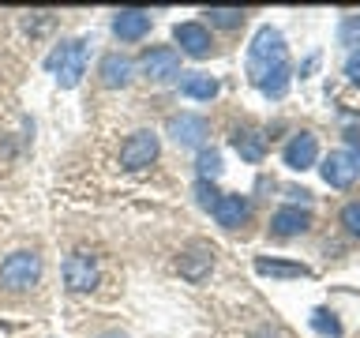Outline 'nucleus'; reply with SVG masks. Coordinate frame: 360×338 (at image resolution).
<instances>
[{
	"mask_svg": "<svg viewBox=\"0 0 360 338\" xmlns=\"http://www.w3.org/2000/svg\"><path fill=\"white\" fill-rule=\"evenodd\" d=\"M248 79L266 98H285L289 90V49L281 30H274L270 23H263L248 45Z\"/></svg>",
	"mask_w": 360,
	"mask_h": 338,
	"instance_id": "f257e3e1",
	"label": "nucleus"
},
{
	"mask_svg": "<svg viewBox=\"0 0 360 338\" xmlns=\"http://www.w3.org/2000/svg\"><path fill=\"white\" fill-rule=\"evenodd\" d=\"M86 38H75V42H64L56 53H49V61H45V68L49 72H56V83H60L64 90L79 87V79L86 75Z\"/></svg>",
	"mask_w": 360,
	"mask_h": 338,
	"instance_id": "f03ea898",
	"label": "nucleus"
},
{
	"mask_svg": "<svg viewBox=\"0 0 360 338\" xmlns=\"http://www.w3.org/2000/svg\"><path fill=\"white\" fill-rule=\"evenodd\" d=\"M41 278V256L38 252H11L4 263H0V286L11 289V293H22V289H30L34 282Z\"/></svg>",
	"mask_w": 360,
	"mask_h": 338,
	"instance_id": "7ed1b4c3",
	"label": "nucleus"
},
{
	"mask_svg": "<svg viewBox=\"0 0 360 338\" xmlns=\"http://www.w3.org/2000/svg\"><path fill=\"white\" fill-rule=\"evenodd\" d=\"M143 75L150 79V83H173L180 75V53L173 45H154V49L143 53Z\"/></svg>",
	"mask_w": 360,
	"mask_h": 338,
	"instance_id": "20e7f679",
	"label": "nucleus"
},
{
	"mask_svg": "<svg viewBox=\"0 0 360 338\" xmlns=\"http://www.w3.org/2000/svg\"><path fill=\"white\" fill-rule=\"evenodd\" d=\"M319 173H323V180L330 188H349L356 180V173H360V151H330L323 158V165H319Z\"/></svg>",
	"mask_w": 360,
	"mask_h": 338,
	"instance_id": "39448f33",
	"label": "nucleus"
},
{
	"mask_svg": "<svg viewBox=\"0 0 360 338\" xmlns=\"http://www.w3.org/2000/svg\"><path fill=\"white\" fill-rule=\"evenodd\" d=\"M64 286L72 289V293H90L98 286V263H94V256L90 252H72L64 259Z\"/></svg>",
	"mask_w": 360,
	"mask_h": 338,
	"instance_id": "423d86ee",
	"label": "nucleus"
},
{
	"mask_svg": "<svg viewBox=\"0 0 360 338\" xmlns=\"http://www.w3.org/2000/svg\"><path fill=\"white\" fill-rule=\"evenodd\" d=\"M158 158V135L154 132H135L120 146V165L124 169H146Z\"/></svg>",
	"mask_w": 360,
	"mask_h": 338,
	"instance_id": "0eeeda50",
	"label": "nucleus"
},
{
	"mask_svg": "<svg viewBox=\"0 0 360 338\" xmlns=\"http://www.w3.org/2000/svg\"><path fill=\"white\" fill-rule=\"evenodd\" d=\"M173 38H176L180 49H184L188 56H195V61H202V56L214 53L210 30L202 27V23H176V27H173Z\"/></svg>",
	"mask_w": 360,
	"mask_h": 338,
	"instance_id": "6e6552de",
	"label": "nucleus"
},
{
	"mask_svg": "<svg viewBox=\"0 0 360 338\" xmlns=\"http://www.w3.org/2000/svg\"><path fill=\"white\" fill-rule=\"evenodd\" d=\"M210 124L207 117H199V113H176V117H169V135L180 143V146H199L207 139Z\"/></svg>",
	"mask_w": 360,
	"mask_h": 338,
	"instance_id": "1a4fd4ad",
	"label": "nucleus"
},
{
	"mask_svg": "<svg viewBox=\"0 0 360 338\" xmlns=\"http://www.w3.org/2000/svg\"><path fill=\"white\" fill-rule=\"evenodd\" d=\"M210 267H214V248L210 244H188L184 252H180V275H184L188 282H202L210 275Z\"/></svg>",
	"mask_w": 360,
	"mask_h": 338,
	"instance_id": "9d476101",
	"label": "nucleus"
},
{
	"mask_svg": "<svg viewBox=\"0 0 360 338\" xmlns=\"http://www.w3.org/2000/svg\"><path fill=\"white\" fill-rule=\"evenodd\" d=\"M285 165L289 169H297V173H304V169H311L315 165V158H319V143H315V135L308 132H300V135H292V139L285 143Z\"/></svg>",
	"mask_w": 360,
	"mask_h": 338,
	"instance_id": "9b49d317",
	"label": "nucleus"
},
{
	"mask_svg": "<svg viewBox=\"0 0 360 338\" xmlns=\"http://www.w3.org/2000/svg\"><path fill=\"white\" fill-rule=\"evenodd\" d=\"M112 34H117L120 42H139L150 34V15L139 8H120L117 19H112Z\"/></svg>",
	"mask_w": 360,
	"mask_h": 338,
	"instance_id": "f8f14e48",
	"label": "nucleus"
},
{
	"mask_svg": "<svg viewBox=\"0 0 360 338\" xmlns=\"http://www.w3.org/2000/svg\"><path fill=\"white\" fill-rule=\"evenodd\" d=\"M248 199L240 196V192H225V196H218V203H214V218H218V225H225V230H236V225L248 222Z\"/></svg>",
	"mask_w": 360,
	"mask_h": 338,
	"instance_id": "ddd939ff",
	"label": "nucleus"
},
{
	"mask_svg": "<svg viewBox=\"0 0 360 338\" xmlns=\"http://www.w3.org/2000/svg\"><path fill=\"white\" fill-rule=\"evenodd\" d=\"M311 225V214L300 211V207H278L274 218H270V230H274V237H297Z\"/></svg>",
	"mask_w": 360,
	"mask_h": 338,
	"instance_id": "4468645a",
	"label": "nucleus"
},
{
	"mask_svg": "<svg viewBox=\"0 0 360 338\" xmlns=\"http://www.w3.org/2000/svg\"><path fill=\"white\" fill-rule=\"evenodd\" d=\"M255 275L278 278V282H289V278H311V267L289 263V259H266V256H259V259H255Z\"/></svg>",
	"mask_w": 360,
	"mask_h": 338,
	"instance_id": "2eb2a0df",
	"label": "nucleus"
},
{
	"mask_svg": "<svg viewBox=\"0 0 360 338\" xmlns=\"http://www.w3.org/2000/svg\"><path fill=\"white\" fill-rule=\"evenodd\" d=\"M98 75L105 87H128L131 83V61L124 53H109V56H101Z\"/></svg>",
	"mask_w": 360,
	"mask_h": 338,
	"instance_id": "dca6fc26",
	"label": "nucleus"
},
{
	"mask_svg": "<svg viewBox=\"0 0 360 338\" xmlns=\"http://www.w3.org/2000/svg\"><path fill=\"white\" fill-rule=\"evenodd\" d=\"M218 79H210V75H202V72H191L180 79V94L191 98V101H210V98H218Z\"/></svg>",
	"mask_w": 360,
	"mask_h": 338,
	"instance_id": "f3484780",
	"label": "nucleus"
},
{
	"mask_svg": "<svg viewBox=\"0 0 360 338\" xmlns=\"http://www.w3.org/2000/svg\"><path fill=\"white\" fill-rule=\"evenodd\" d=\"M233 151L244 158V162H263L266 158V135L263 132H236L233 135Z\"/></svg>",
	"mask_w": 360,
	"mask_h": 338,
	"instance_id": "a211bd4d",
	"label": "nucleus"
},
{
	"mask_svg": "<svg viewBox=\"0 0 360 338\" xmlns=\"http://www.w3.org/2000/svg\"><path fill=\"white\" fill-rule=\"evenodd\" d=\"M202 15H207L214 27H221V30H233V27H240V23H244V11L240 8H207Z\"/></svg>",
	"mask_w": 360,
	"mask_h": 338,
	"instance_id": "6ab92c4d",
	"label": "nucleus"
},
{
	"mask_svg": "<svg viewBox=\"0 0 360 338\" xmlns=\"http://www.w3.org/2000/svg\"><path fill=\"white\" fill-rule=\"evenodd\" d=\"M214 177H221V154L202 151L199 154V180H214Z\"/></svg>",
	"mask_w": 360,
	"mask_h": 338,
	"instance_id": "aec40b11",
	"label": "nucleus"
},
{
	"mask_svg": "<svg viewBox=\"0 0 360 338\" xmlns=\"http://www.w3.org/2000/svg\"><path fill=\"white\" fill-rule=\"evenodd\" d=\"M311 327H315V331H323V334H342V323H338L326 308H315L311 312Z\"/></svg>",
	"mask_w": 360,
	"mask_h": 338,
	"instance_id": "412c9836",
	"label": "nucleus"
},
{
	"mask_svg": "<svg viewBox=\"0 0 360 338\" xmlns=\"http://www.w3.org/2000/svg\"><path fill=\"white\" fill-rule=\"evenodd\" d=\"M218 196H221V192L214 188V180H195V199H199V207L214 211V203H218Z\"/></svg>",
	"mask_w": 360,
	"mask_h": 338,
	"instance_id": "4be33fe9",
	"label": "nucleus"
},
{
	"mask_svg": "<svg viewBox=\"0 0 360 338\" xmlns=\"http://www.w3.org/2000/svg\"><path fill=\"white\" fill-rule=\"evenodd\" d=\"M342 45H360V15H349L342 23Z\"/></svg>",
	"mask_w": 360,
	"mask_h": 338,
	"instance_id": "5701e85b",
	"label": "nucleus"
},
{
	"mask_svg": "<svg viewBox=\"0 0 360 338\" xmlns=\"http://www.w3.org/2000/svg\"><path fill=\"white\" fill-rule=\"evenodd\" d=\"M342 225L353 237H360V203H349V207L342 211Z\"/></svg>",
	"mask_w": 360,
	"mask_h": 338,
	"instance_id": "b1692460",
	"label": "nucleus"
},
{
	"mask_svg": "<svg viewBox=\"0 0 360 338\" xmlns=\"http://www.w3.org/2000/svg\"><path fill=\"white\" fill-rule=\"evenodd\" d=\"M345 75L353 79V83H360V49H356V53L345 61Z\"/></svg>",
	"mask_w": 360,
	"mask_h": 338,
	"instance_id": "393cba45",
	"label": "nucleus"
},
{
	"mask_svg": "<svg viewBox=\"0 0 360 338\" xmlns=\"http://www.w3.org/2000/svg\"><path fill=\"white\" fill-rule=\"evenodd\" d=\"M8 334H11V327H8V323H0V338H8Z\"/></svg>",
	"mask_w": 360,
	"mask_h": 338,
	"instance_id": "a878e982",
	"label": "nucleus"
},
{
	"mask_svg": "<svg viewBox=\"0 0 360 338\" xmlns=\"http://www.w3.org/2000/svg\"><path fill=\"white\" fill-rule=\"evenodd\" d=\"M101 338H124V334H101Z\"/></svg>",
	"mask_w": 360,
	"mask_h": 338,
	"instance_id": "bb28decb",
	"label": "nucleus"
}]
</instances>
